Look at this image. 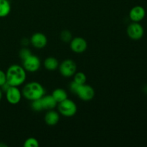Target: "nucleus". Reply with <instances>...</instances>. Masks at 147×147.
I'll list each match as a JSON object with an SVG mask.
<instances>
[{"instance_id": "nucleus-1", "label": "nucleus", "mask_w": 147, "mask_h": 147, "mask_svg": "<svg viewBox=\"0 0 147 147\" xmlns=\"http://www.w3.org/2000/svg\"><path fill=\"white\" fill-rule=\"evenodd\" d=\"M7 82L11 86H21L25 81L27 74L26 70L22 66L19 65H12L9 66L6 72Z\"/></svg>"}, {"instance_id": "nucleus-2", "label": "nucleus", "mask_w": 147, "mask_h": 147, "mask_svg": "<svg viewBox=\"0 0 147 147\" xmlns=\"http://www.w3.org/2000/svg\"><path fill=\"white\" fill-rule=\"evenodd\" d=\"M22 96L30 100L41 98L45 94L44 87L38 82H30L24 86Z\"/></svg>"}, {"instance_id": "nucleus-3", "label": "nucleus", "mask_w": 147, "mask_h": 147, "mask_svg": "<svg viewBox=\"0 0 147 147\" xmlns=\"http://www.w3.org/2000/svg\"><path fill=\"white\" fill-rule=\"evenodd\" d=\"M77 106L70 99H65L63 101L59 103L58 111L63 116L66 117L73 116L77 112Z\"/></svg>"}, {"instance_id": "nucleus-4", "label": "nucleus", "mask_w": 147, "mask_h": 147, "mask_svg": "<svg viewBox=\"0 0 147 147\" xmlns=\"http://www.w3.org/2000/svg\"><path fill=\"white\" fill-rule=\"evenodd\" d=\"M59 70L60 74L65 78L72 77L74 76L77 70V65L74 60L67 59L62 62L60 65H59Z\"/></svg>"}, {"instance_id": "nucleus-5", "label": "nucleus", "mask_w": 147, "mask_h": 147, "mask_svg": "<svg viewBox=\"0 0 147 147\" xmlns=\"http://www.w3.org/2000/svg\"><path fill=\"white\" fill-rule=\"evenodd\" d=\"M81 100L88 101L92 100L95 96V90L93 87L86 83L80 85L76 93Z\"/></svg>"}, {"instance_id": "nucleus-6", "label": "nucleus", "mask_w": 147, "mask_h": 147, "mask_svg": "<svg viewBox=\"0 0 147 147\" xmlns=\"http://www.w3.org/2000/svg\"><path fill=\"white\" fill-rule=\"evenodd\" d=\"M40 65H41V62L40 58L36 55H32L23 60V67L26 71L34 73L40 69Z\"/></svg>"}, {"instance_id": "nucleus-7", "label": "nucleus", "mask_w": 147, "mask_h": 147, "mask_svg": "<svg viewBox=\"0 0 147 147\" xmlns=\"http://www.w3.org/2000/svg\"><path fill=\"white\" fill-rule=\"evenodd\" d=\"M127 34L132 40H140L143 37L144 29L142 26L138 22H133L128 27Z\"/></svg>"}, {"instance_id": "nucleus-8", "label": "nucleus", "mask_w": 147, "mask_h": 147, "mask_svg": "<svg viewBox=\"0 0 147 147\" xmlns=\"http://www.w3.org/2000/svg\"><path fill=\"white\" fill-rule=\"evenodd\" d=\"M6 98L10 104L15 105L20 103L22 98V93L18 87L10 86L6 92Z\"/></svg>"}, {"instance_id": "nucleus-9", "label": "nucleus", "mask_w": 147, "mask_h": 147, "mask_svg": "<svg viewBox=\"0 0 147 147\" xmlns=\"http://www.w3.org/2000/svg\"><path fill=\"white\" fill-rule=\"evenodd\" d=\"M88 43L84 38L76 37L70 41V49L76 53H82L87 49Z\"/></svg>"}, {"instance_id": "nucleus-10", "label": "nucleus", "mask_w": 147, "mask_h": 147, "mask_svg": "<svg viewBox=\"0 0 147 147\" xmlns=\"http://www.w3.org/2000/svg\"><path fill=\"white\" fill-rule=\"evenodd\" d=\"M30 42L35 48L42 49L47 44V38L43 33L36 32L30 38Z\"/></svg>"}, {"instance_id": "nucleus-11", "label": "nucleus", "mask_w": 147, "mask_h": 147, "mask_svg": "<svg viewBox=\"0 0 147 147\" xmlns=\"http://www.w3.org/2000/svg\"><path fill=\"white\" fill-rule=\"evenodd\" d=\"M130 19L134 22H138L145 17V10L141 6H136L131 9L129 12Z\"/></svg>"}, {"instance_id": "nucleus-12", "label": "nucleus", "mask_w": 147, "mask_h": 147, "mask_svg": "<svg viewBox=\"0 0 147 147\" xmlns=\"http://www.w3.org/2000/svg\"><path fill=\"white\" fill-rule=\"evenodd\" d=\"M60 120V115L57 111L53 110H48L45 116V121L48 126H53L57 124Z\"/></svg>"}, {"instance_id": "nucleus-13", "label": "nucleus", "mask_w": 147, "mask_h": 147, "mask_svg": "<svg viewBox=\"0 0 147 147\" xmlns=\"http://www.w3.org/2000/svg\"><path fill=\"white\" fill-rule=\"evenodd\" d=\"M43 110H53L57 106V103L52 95L44 96L41 98Z\"/></svg>"}, {"instance_id": "nucleus-14", "label": "nucleus", "mask_w": 147, "mask_h": 147, "mask_svg": "<svg viewBox=\"0 0 147 147\" xmlns=\"http://www.w3.org/2000/svg\"><path fill=\"white\" fill-rule=\"evenodd\" d=\"M52 96L54 98L55 100L57 101V103L63 101L64 100L67 98V92L63 88H56L53 90Z\"/></svg>"}, {"instance_id": "nucleus-15", "label": "nucleus", "mask_w": 147, "mask_h": 147, "mask_svg": "<svg viewBox=\"0 0 147 147\" xmlns=\"http://www.w3.org/2000/svg\"><path fill=\"white\" fill-rule=\"evenodd\" d=\"M11 11V4L9 0H0V17H5Z\"/></svg>"}, {"instance_id": "nucleus-16", "label": "nucleus", "mask_w": 147, "mask_h": 147, "mask_svg": "<svg viewBox=\"0 0 147 147\" xmlns=\"http://www.w3.org/2000/svg\"><path fill=\"white\" fill-rule=\"evenodd\" d=\"M44 66L47 70H55L59 67V62L57 59L53 57H49L44 61Z\"/></svg>"}, {"instance_id": "nucleus-17", "label": "nucleus", "mask_w": 147, "mask_h": 147, "mask_svg": "<svg viewBox=\"0 0 147 147\" xmlns=\"http://www.w3.org/2000/svg\"><path fill=\"white\" fill-rule=\"evenodd\" d=\"M86 80H87L86 76L83 72H78V73H76L74 74V80L73 81L78 83V84H85L86 82Z\"/></svg>"}, {"instance_id": "nucleus-18", "label": "nucleus", "mask_w": 147, "mask_h": 147, "mask_svg": "<svg viewBox=\"0 0 147 147\" xmlns=\"http://www.w3.org/2000/svg\"><path fill=\"white\" fill-rule=\"evenodd\" d=\"M32 109L34 111H41L43 110L42 103L41 98L36 99V100H32L31 103Z\"/></svg>"}, {"instance_id": "nucleus-19", "label": "nucleus", "mask_w": 147, "mask_h": 147, "mask_svg": "<svg viewBox=\"0 0 147 147\" xmlns=\"http://www.w3.org/2000/svg\"><path fill=\"white\" fill-rule=\"evenodd\" d=\"M40 146L39 142L35 139V138L30 137L26 139L24 143V147H38Z\"/></svg>"}, {"instance_id": "nucleus-20", "label": "nucleus", "mask_w": 147, "mask_h": 147, "mask_svg": "<svg viewBox=\"0 0 147 147\" xmlns=\"http://www.w3.org/2000/svg\"><path fill=\"white\" fill-rule=\"evenodd\" d=\"M60 39L65 42H68L72 40V33L69 30H63L60 33Z\"/></svg>"}, {"instance_id": "nucleus-21", "label": "nucleus", "mask_w": 147, "mask_h": 147, "mask_svg": "<svg viewBox=\"0 0 147 147\" xmlns=\"http://www.w3.org/2000/svg\"><path fill=\"white\" fill-rule=\"evenodd\" d=\"M32 52L30 51L29 49L26 48V47H24V48L21 49L20 50V53H19V55H20V57L22 60H25L26 58H27L28 57H30V55H32Z\"/></svg>"}, {"instance_id": "nucleus-22", "label": "nucleus", "mask_w": 147, "mask_h": 147, "mask_svg": "<svg viewBox=\"0 0 147 147\" xmlns=\"http://www.w3.org/2000/svg\"><path fill=\"white\" fill-rule=\"evenodd\" d=\"M7 82V76H6V73H4L3 70H0V87L2 86L3 84Z\"/></svg>"}, {"instance_id": "nucleus-23", "label": "nucleus", "mask_w": 147, "mask_h": 147, "mask_svg": "<svg viewBox=\"0 0 147 147\" xmlns=\"http://www.w3.org/2000/svg\"><path fill=\"white\" fill-rule=\"evenodd\" d=\"M79 86H80V84L76 83L75 81H72L71 83H70V90H71V92H73V93H76Z\"/></svg>"}, {"instance_id": "nucleus-24", "label": "nucleus", "mask_w": 147, "mask_h": 147, "mask_svg": "<svg viewBox=\"0 0 147 147\" xmlns=\"http://www.w3.org/2000/svg\"><path fill=\"white\" fill-rule=\"evenodd\" d=\"M10 85L8 83H7V82H6L5 83H4V84H3L2 86H1V87H0V88L1 89V90H2V92H7V90H8L9 88H10Z\"/></svg>"}, {"instance_id": "nucleus-25", "label": "nucleus", "mask_w": 147, "mask_h": 147, "mask_svg": "<svg viewBox=\"0 0 147 147\" xmlns=\"http://www.w3.org/2000/svg\"><path fill=\"white\" fill-rule=\"evenodd\" d=\"M22 43L23 45H28L27 44V43H28V40L26 39V41H24V38L22 40Z\"/></svg>"}, {"instance_id": "nucleus-26", "label": "nucleus", "mask_w": 147, "mask_h": 147, "mask_svg": "<svg viewBox=\"0 0 147 147\" xmlns=\"http://www.w3.org/2000/svg\"><path fill=\"white\" fill-rule=\"evenodd\" d=\"M1 98H2V90H1V89L0 88V100H1Z\"/></svg>"}, {"instance_id": "nucleus-27", "label": "nucleus", "mask_w": 147, "mask_h": 147, "mask_svg": "<svg viewBox=\"0 0 147 147\" xmlns=\"http://www.w3.org/2000/svg\"><path fill=\"white\" fill-rule=\"evenodd\" d=\"M6 146H7L6 144H4L0 143V147H6Z\"/></svg>"}, {"instance_id": "nucleus-28", "label": "nucleus", "mask_w": 147, "mask_h": 147, "mask_svg": "<svg viewBox=\"0 0 147 147\" xmlns=\"http://www.w3.org/2000/svg\"><path fill=\"white\" fill-rule=\"evenodd\" d=\"M144 92H145V93H147V85L144 87Z\"/></svg>"}]
</instances>
